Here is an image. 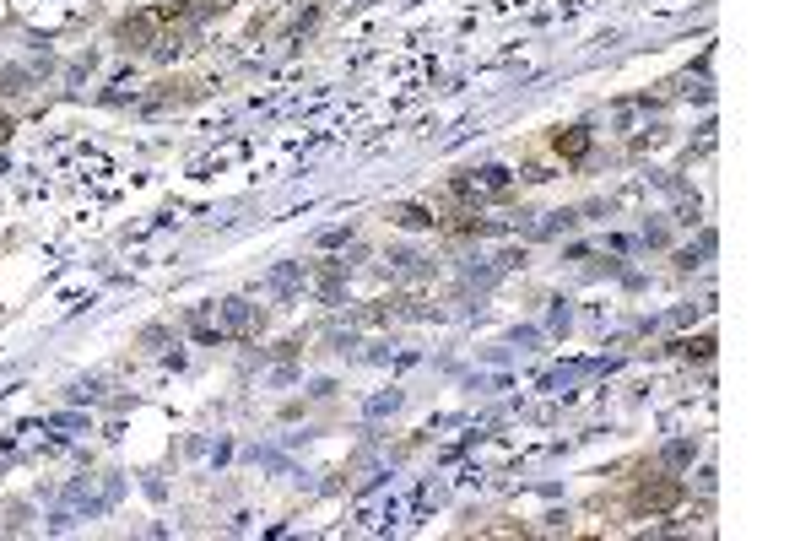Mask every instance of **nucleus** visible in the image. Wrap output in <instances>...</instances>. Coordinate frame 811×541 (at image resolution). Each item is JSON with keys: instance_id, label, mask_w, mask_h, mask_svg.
I'll return each mask as SVG.
<instances>
[{"instance_id": "nucleus-1", "label": "nucleus", "mask_w": 811, "mask_h": 541, "mask_svg": "<svg viewBox=\"0 0 811 541\" xmlns=\"http://www.w3.org/2000/svg\"><path fill=\"white\" fill-rule=\"evenodd\" d=\"M676 498H682V487H676V482H655V487H638V493L628 498V509L633 514H660V509H671L676 504Z\"/></svg>"}, {"instance_id": "nucleus-2", "label": "nucleus", "mask_w": 811, "mask_h": 541, "mask_svg": "<svg viewBox=\"0 0 811 541\" xmlns=\"http://www.w3.org/2000/svg\"><path fill=\"white\" fill-rule=\"evenodd\" d=\"M584 147H590V130H568V136L557 130V136H552V152L557 157H584Z\"/></svg>"}]
</instances>
